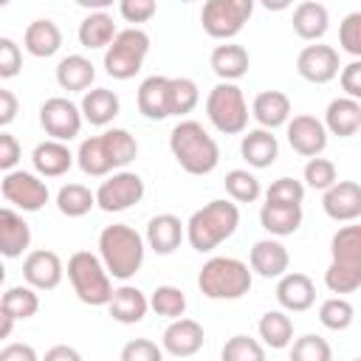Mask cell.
<instances>
[{
  "mask_svg": "<svg viewBox=\"0 0 361 361\" xmlns=\"http://www.w3.org/2000/svg\"><path fill=\"white\" fill-rule=\"evenodd\" d=\"M65 276V265L59 259L56 251L48 248H37L28 251L23 259V279L28 285H34L37 290H54Z\"/></svg>",
  "mask_w": 361,
  "mask_h": 361,
  "instance_id": "17",
  "label": "cell"
},
{
  "mask_svg": "<svg viewBox=\"0 0 361 361\" xmlns=\"http://www.w3.org/2000/svg\"><path fill=\"white\" fill-rule=\"evenodd\" d=\"M276 302L279 307L290 310V313H305L313 307L316 302V285L307 274H282L279 282H276Z\"/></svg>",
  "mask_w": 361,
  "mask_h": 361,
  "instance_id": "20",
  "label": "cell"
},
{
  "mask_svg": "<svg viewBox=\"0 0 361 361\" xmlns=\"http://www.w3.org/2000/svg\"><path fill=\"white\" fill-rule=\"evenodd\" d=\"M96 206V192H90L85 183H65L56 192V209L65 217H85Z\"/></svg>",
  "mask_w": 361,
  "mask_h": 361,
  "instance_id": "38",
  "label": "cell"
},
{
  "mask_svg": "<svg viewBox=\"0 0 361 361\" xmlns=\"http://www.w3.org/2000/svg\"><path fill=\"white\" fill-rule=\"evenodd\" d=\"M79 107H82V116H85L87 124H93V127H107V124L118 116L121 102H118V96H116L110 87H90V90H85Z\"/></svg>",
  "mask_w": 361,
  "mask_h": 361,
  "instance_id": "33",
  "label": "cell"
},
{
  "mask_svg": "<svg viewBox=\"0 0 361 361\" xmlns=\"http://www.w3.org/2000/svg\"><path fill=\"white\" fill-rule=\"evenodd\" d=\"M240 155L248 166L254 169H265L271 166L276 158H279V141L274 135V130L268 127H257V130H248L240 141Z\"/></svg>",
  "mask_w": 361,
  "mask_h": 361,
  "instance_id": "23",
  "label": "cell"
},
{
  "mask_svg": "<svg viewBox=\"0 0 361 361\" xmlns=\"http://www.w3.org/2000/svg\"><path fill=\"white\" fill-rule=\"evenodd\" d=\"M257 330H259L262 344L271 347V350H285V347L290 344V338H293V322H290V316L285 313V307H282V310H268V313H262Z\"/></svg>",
  "mask_w": 361,
  "mask_h": 361,
  "instance_id": "36",
  "label": "cell"
},
{
  "mask_svg": "<svg viewBox=\"0 0 361 361\" xmlns=\"http://www.w3.org/2000/svg\"><path fill=\"white\" fill-rule=\"evenodd\" d=\"M180 3H192V0H180Z\"/></svg>",
  "mask_w": 361,
  "mask_h": 361,
  "instance_id": "60",
  "label": "cell"
},
{
  "mask_svg": "<svg viewBox=\"0 0 361 361\" xmlns=\"http://www.w3.org/2000/svg\"><path fill=\"white\" fill-rule=\"evenodd\" d=\"M169 149H172V158L180 164V169L189 175H209L220 164L217 141L209 135V130L200 121H192V118H183L172 127Z\"/></svg>",
  "mask_w": 361,
  "mask_h": 361,
  "instance_id": "2",
  "label": "cell"
},
{
  "mask_svg": "<svg viewBox=\"0 0 361 361\" xmlns=\"http://www.w3.org/2000/svg\"><path fill=\"white\" fill-rule=\"evenodd\" d=\"M296 73L310 85H327L341 73L338 51L333 45H305L296 56Z\"/></svg>",
  "mask_w": 361,
  "mask_h": 361,
  "instance_id": "14",
  "label": "cell"
},
{
  "mask_svg": "<svg viewBox=\"0 0 361 361\" xmlns=\"http://www.w3.org/2000/svg\"><path fill=\"white\" fill-rule=\"evenodd\" d=\"M290 23H293V34L296 37H302L307 42H319L330 28V11H327V6H322L316 0H305V3H299L293 8V20Z\"/></svg>",
  "mask_w": 361,
  "mask_h": 361,
  "instance_id": "29",
  "label": "cell"
},
{
  "mask_svg": "<svg viewBox=\"0 0 361 361\" xmlns=\"http://www.w3.org/2000/svg\"><path fill=\"white\" fill-rule=\"evenodd\" d=\"M330 293H355L361 288V226H341L330 237V265L324 271Z\"/></svg>",
  "mask_w": 361,
  "mask_h": 361,
  "instance_id": "4",
  "label": "cell"
},
{
  "mask_svg": "<svg viewBox=\"0 0 361 361\" xmlns=\"http://www.w3.org/2000/svg\"><path fill=\"white\" fill-rule=\"evenodd\" d=\"M31 245V226L11 206L0 209V251L6 259L23 257Z\"/></svg>",
  "mask_w": 361,
  "mask_h": 361,
  "instance_id": "24",
  "label": "cell"
},
{
  "mask_svg": "<svg viewBox=\"0 0 361 361\" xmlns=\"http://www.w3.org/2000/svg\"><path fill=\"white\" fill-rule=\"evenodd\" d=\"M200 102V90L197 82L189 76H172L169 79V113L172 116H186L197 107Z\"/></svg>",
  "mask_w": 361,
  "mask_h": 361,
  "instance_id": "39",
  "label": "cell"
},
{
  "mask_svg": "<svg viewBox=\"0 0 361 361\" xmlns=\"http://www.w3.org/2000/svg\"><path fill=\"white\" fill-rule=\"evenodd\" d=\"M0 310L14 316L17 322H25L31 319L37 310H39V296H37V288L34 285H11L6 288L3 299H0Z\"/></svg>",
  "mask_w": 361,
  "mask_h": 361,
  "instance_id": "37",
  "label": "cell"
},
{
  "mask_svg": "<svg viewBox=\"0 0 361 361\" xmlns=\"http://www.w3.org/2000/svg\"><path fill=\"white\" fill-rule=\"evenodd\" d=\"M254 271L237 257H212L203 262L197 274V288L206 299L217 302H234L243 299L251 290Z\"/></svg>",
  "mask_w": 361,
  "mask_h": 361,
  "instance_id": "6",
  "label": "cell"
},
{
  "mask_svg": "<svg viewBox=\"0 0 361 361\" xmlns=\"http://www.w3.org/2000/svg\"><path fill=\"white\" fill-rule=\"evenodd\" d=\"M149 307L164 319H178L186 313V293L175 285H158L149 296Z\"/></svg>",
  "mask_w": 361,
  "mask_h": 361,
  "instance_id": "42",
  "label": "cell"
},
{
  "mask_svg": "<svg viewBox=\"0 0 361 361\" xmlns=\"http://www.w3.org/2000/svg\"><path fill=\"white\" fill-rule=\"evenodd\" d=\"M17 96L8 90V87H0V127H8L14 118H17Z\"/></svg>",
  "mask_w": 361,
  "mask_h": 361,
  "instance_id": "53",
  "label": "cell"
},
{
  "mask_svg": "<svg viewBox=\"0 0 361 361\" xmlns=\"http://www.w3.org/2000/svg\"><path fill=\"white\" fill-rule=\"evenodd\" d=\"M164 347H158L149 338H133L121 347V361H161Z\"/></svg>",
  "mask_w": 361,
  "mask_h": 361,
  "instance_id": "48",
  "label": "cell"
},
{
  "mask_svg": "<svg viewBox=\"0 0 361 361\" xmlns=\"http://www.w3.org/2000/svg\"><path fill=\"white\" fill-rule=\"evenodd\" d=\"M240 226V209L234 200H209L186 220V240L197 254L214 251Z\"/></svg>",
  "mask_w": 361,
  "mask_h": 361,
  "instance_id": "5",
  "label": "cell"
},
{
  "mask_svg": "<svg viewBox=\"0 0 361 361\" xmlns=\"http://www.w3.org/2000/svg\"><path fill=\"white\" fill-rule=\"evenodd\" d=\"M338 82H341V90L350 96V99H358L361 102V56L341 65V73H338Z\"/></svg>",
  "mask_w": 361,
  "mask_h": 361,
  "instance_id": "51",
  "label": "cell"
},
{
  "mask_svg": "<svg viewBox=\"0 0 361 361\" xmlns=\"http://www.w3.org/2000/svg\"><path fill=\"white\" fill-rule=\"evenodd\" d=\"M73 161H76V155L68 149L65 141H56V138H48L42 144H37L34 152H31L34 172H39L42 178H59V175H65L73 166Z\"/></svg>",
  "mask_w": 361,
  "mask_h": 361,
  "instance_id": "25",
  "label": "cell"
},
{
  "mask_svg": "<svg viewBox=\"0 0 361 361\" xmlns=\"http://www.w3.org/2000/svg\"><path fill=\"white\" fill-rule=\"evenodd\" d=\"M82 121H85L82 107L73 104V102L65 99V96H51V99H45V102L39 104V124H42V130H45L51 138H56V141H71V138H76L79 130H82Z\"/></svg>",
  "mask_w": 361,
  "mask_h": 361,
  "instance_id": "13",
  "label": "cell"
},
{
  "mask_svg": "<svg viewBox=\"0 0 361 361\" xmlns=\"http://www.w3.org/2000/svg\"><path fill=\"white\" fill-rule=\"evenodd\" d=\"M290 358L293 361H330L333 358V350H330V344L322 336L305 333V336H299L290 344Z\"/></svg>",
  "mask_w": 361,
  "mask_h": 361,
  "instance_id": "44",
  "label": "cell"
},
{
  "mask_svg": "<svg viewBox=\"0 0 361 361\" xmlns=\"http://www.w3.org/2000/svg\"><path fill=\"white\" fill-rule=\"evenodd\" d=\"M265 200L271 203H288V206H302L305 200V183L296 178H276L268 189H265Z\"/></svg>",
  "mask_w": 361,
  "mask_h": 361,
  "instance_id": "46",
  "label": "cell"
},
{
  "mask_svg": "<svg viewBox=\"0 0 361 361\" xmlns=\"http://www.w3.org/2000/svg\"><path fill=\"white\" fill-rule=\"evenodd\" d=\"M138 155V141L124 127H110L99 135H90L76 149V164L90 178H107L116 169H124Z\"/></svg>",
  "mask_w": 361,
  "mask_h": 361,
  "instance_id": "1",
  "label": "cell"
},
{
  "mask_svg": "<svg viewBox=\"0 0 361 361\" xmlns=\"http://www.w3.org/2000/svg\"><path fill=\"white\" fill-rule=\"evenodd\" d=\"M209 65H212V71H214V76H217L220 82H237V79H243V76L248 73L251 56H248V51H245L243 45L226 39L223 45H217V48L212 51Z\"/></svg>",
  "mask_w": 361,
  "mask_h": 361,
  "instance_id": "26",
  "label": "cell"
},
{
  "mask_svg": "<svg viewBox=\"0 0 361 361\" xmlns=\"http://www.w3.org/2000/svg\"><path fill=\"white\" fill-rule=\"evenodd\" d=\"M183 237H186V223H180V217H175V214H169V212L149 217L147 234H144L147 245H149L155 254H161V257L172 254V251L180 245Z\"/></svg>",
  "mask_w": 361,
  "mask_h": 361,
  "instance_id": "22",
  "label": "cell"
},
{
  "mask_svg": "<svg viewBox=\"0 0 361 361\" xmlns=\"http://www.w3.org/2000/svg\"><path fill=\"white\" fill-rule=\"evenodd\" d=\"M248 265L257 276L262 279H279L282 274H288V265H290V257H288V248L276 240V237H265V240H257L248 251Z\"/></svg>",
  "mask_w": 361,
  "mask_h": 361,
  "instance_id": "19",
  "label": "cell"
},
{
  "mask_svg": "<svg viewBox=\"0 0 361 361\" xmlns=\"http://www.w3.org/2000/svg\"><path fill=\"white\" fill-rule=\"evenodd\" d=\"M223 186H226V195L234 203H254L262 195V186H259L257 175L248 172V169H231V172H226Z\"/></svg>",
  "mask_w": 361,
  "mask_h": 361,
  "instance_id": "41",
  "label": "cell"
},
{
  "mask_svg": "<svg viewBox=\"0 0 361 361\" xmlns=\"http://www.w3.org/2000/svg\"><path fill=\"white\" fill-rule=\"evenodd\" d=\"M302 206H288V203H271L265 200L259 209V226L271 234V237H288L293 231H299L302 226Z\"/></svg>",
  "mask_w": 361,
  "mask_h": 361,
  "instance_id": "34",
  "label": "cell"
},
{
  "mask_svg": "<svg viewBox=\"0 0 361 361\" xmlns=\"http://www.w3.org/2000/svg\"><path fill=\"white\" fill-rule=\"evenodd\" d=\"M14 316H8V313H3L0 310V338H8L11 336V327H14Z\"/></svg>",
  "mask_w": 361,
  "mask_h": 361,
  "instance_id": "58",
  "label": "cell"
},
{
  "mask_svg": "<svg viewBox=\"0 0 361 361\" xmlns=\"http://www.w3.org/2000/svg\"><path fill=\"white\" fill-rule=\"evenodd\" d=\"M262 8H268V11H285V8H290L293 6V0H257Z\"/></svg>",
  "mask_w": 361,
  "mask_h": 361,
  "instance_id": "57",
  "label": "cell"
},
{
  "mask_svg": "<svg viewBox=\"0 0 361 361\" xmlns=\"http://www.w3.org/2000/svg\"><path fill=\"white\" fill-rule=\"evenodd\" d=\"M23 48L37 56V59H48L62 48V31L54 20H34L28 23L25 34H23Z\"/></svg>",
  "mask_w": 361,
  "mask_h": 361,
  "instance_id": "32",
  "label": "cell"
},
{
  "mask_svg": "<svg viewBox=\"0 0 361 361\" xmlns=\"http://www.w3.org/2000/svg\"><path fill=\"white\" fill-rule=\"evenodd\" d=\"M257 0H206L200 11V25L212 39L237 37L254 14Z\"/></svg>",
  "mask_w": 361,
  "mask_h": 361,
  "instance_id": "10",
  "label": "cell"
},
{
  "mask_svg": "<svg viewBox=\"0 0 361 361\" xmlns=\"http://www.w3.org/2000/svg\"><path fill=\"white\" fill-rule=\"evenodd\" d=\"M8 3H11V0H0V6H8Z\"/></svg>",
  "mask_w": 361,
  "mask_h": 361,
  "instance_id": "59",
  "label": "cell"
},
{
  "mask_svg": "<svg viewBox=\"0 0 361 361\" xmlns=\"http://www.w3.org/2000/svg\"><path fill=\"white\" fill-rule=\"evenodd\" d=\"M220 355H223V361H262L265 358V347L257 338L237 333L223 344Z\"/></svg>",
  "mask_w": 361,
  "mask_h": 361,
  "instance_id": "43",
  "label": "cell"
},
{
  "mask_svg": "<svg viewBox=\"0 0 361 361\" xmlns=\"http://www.w3.org/2000/svg\"><path fill=\"white\" fill-rule=\"evenodd\" d=\"M0 192L6 203L23 209V212H39L48 203V183L42 180L39 172H25V169H11L3 175Z\"/></svg>",
  "mask_w": 361,
  "mask_h": 361,
  "instance_id": "12",
  "label": "cell"
},
{
  "mask_svg": "<svg viewBox=\"0 0 361 361\" xmlns=\"http://www.w3.org/2000/svg\"><path fill=\"white\" fill-rule=\"evenodd\" d=\"M79 358H82L79 350H73L68 344H56V347H51L45 353V361H79Z\"/></svg>",
  "mask_w": 361,
  "mask_h": 361,
  "instance_id": "55",
  "label": "cell"
},
{
  "mask_svg": "<svg viewBox=\"0 0 361 361\" xmlns=\"http://www.w3.org/2000/svg\"><path fill=\"white\" fill-rule=\"evenodd\" d=\"M338 45L353 59L361 56V11H350L338 25Z\"/></svg>",
  "mask_w": 361,
  "mask_h": 361,
  "instance_id": "47",
  "label": "cell"
},
{
  "mask_svg": "<svg viewBox=\"0 0 361 361\" xmlns=\"http://www.w3.org/2000/svg\"><path fill=\"white\" fill-rule=\"evenodd\" d=\"M118 34L113 17L107 11H90L82 23H79V45L87 48V51H96V48H107L113 42V37Z\"/></svg>",
  "mask_w": 361,
  "mask_h": 361,
  "instance_id": "35",
  "label": "cell"
},
{
  "mask_svg": "<svg viewBox=\"0 0 361 361\" xmlns=\"http://www.w3.org/2000/svg\"><path fill=\"white\" fill-rule=\"evenodd\" d=\"M65 274H68L71 288H73V293L82 305H90V307L110 305L116 288H113V276H110V271H107V265L102 262L99 254L73 251L68 257Z\"/></svg>",
  "mask_w": 361,
  "mask_h": 361,
  "instance_id": "7",
  "label": "cell"
},
{
  "mask_svg": "<svg viewBox=\"0 0 361 361\" xmlns=\"http://www.w3.org/2000/svg\"><path fill=\"white\" fill-rule=\"evenodd\" d=\"M251 116L257 118L259 127H268V130L285 127L290 121V99H288V93H282V90L257 93L254 102H251Z\"/></svg>",
  "mask_w": 361,
  "mask_h": 361,
  "instance_id": "27",
  "label": "cell"
},
{
  "mask_svg": "<svg viewBox=\"0 0 361 361\" xmlns=\"http://www.w3.org/2000/svg\"><path fill=\"white\" fill-rule=\"evenodd\" d=\"M144 243L147 240L127 223H113V226L102 228V234H99V257L107 265L113 279L127 282L141 271L144 251H147Z\"/></svg>",
  "mask_w": 361,
  "mask_h": 361,
  "instance_id": "3",
  "label": "cell"
},
{
  "mask_svg": "<svg viewBox=\"0 0 361 361\" xmlns=\"http://www.w3.org/2000/svg\"><path fill=\"white\" fill-rule=\"evenodd\" d=\"M203 338H206V333H203L200 322L178 316V319H169V324L161 336V347L172 358H189L203 347Z\"/></svg>",
  "mask_w": 361,
  "mask_h": 361,
  "instance_id": "16",
  "label": "cell"
},
{
  "mask_svg": "<svg viewBox=\"0 0 361 361\" xmlns=\"http://www.w3.org/2000/svg\"><path fill=\"white\" fill-rule=\"evenodd\" d=\"M147 54H149V34L138 25L121 28L113 37V42L104 48V71L107 76L127 82L141 71Z\"/></svg>",
  "mask_w": 361,
  "mask_h": 361,
  "instance_id": "8",
  "label": "cell"
},
{
  "mask_svg": "<svg viewBox=\"0 0 361 361\" xmlns=\"http://www.w3.org/2000/svg\"><path fill=\"white\" fill-rule=\"evenodd\" d=\"M285 135H288V144L296 155L302 158H313V155H322L324 147H327V127L324 121H319L316 116H293L288 124H285Z\"/></svg>",
  "mask_w": 361,
  "mask_h": 361,
  "instance_id": "15",
  "label": "cell"
},
{
  "mask_svg": "<svg viewBox=\"0 0 361 361\" xmlns=\"http://www.w3.org/2000/svg\"><path fill=\"white\" fill-rule=\"evenodd\" d=\"M76 6H82V8H87V11H107L113 3H118V0H73Z\"/></svg>",
  "mask_w": 361,
  "mask_h": 361,
  "instance_id": "56",
  "label": "cell"
},
{
  "mask_svg": "<svg viewBox=\"0 0 361 361\" xmlns=\"http://www.w3.org/2000/svg\"><path fill=\"white\" fill-rule=\"evenodd\" d=\"M0 361H37V350L31 344H6L0 350Z\"/></svg>",
  "mask_w": 361,
  "mask_h": 361,
  "instance_id": "54",
  "label": "cell"
},
{
  "mask_svg": "<svg viewBox=\"0 0 361 361\" xmlns=\"http://www.w3.org/2000/svg\"><path fill=\"white\" fill-rule=\"evenodd\" d=\"M305 183L310 186V189H319V192H324V189H330L336 180H338V172H336V164L330 161V158H322V155H313L307 164H305Z\"/></svg>",
  "mask_w": 361,
  "mask_h": 361,
  "instance_id": "45",
  "label": "cell"
},
{
  "mask_svg": "<svg viewBox=\"0 0 361 361\" xmlns=\"http://www.w3.org/2000/svg\"><path fill=\"white\" fill-rule=\"evenodd\" d=\"M169 79L172 76H147L141 85H138V93H135V104H138V113L149 121H164L169 118Z\"/></svg>",
  "mask_w": 361,
  "mask_h": 361,
  "instance_id": "21",
  "label": "cell"
},
{
  "mask_svg": "<svg viewBox=\"0 0 361 361\" xmlns=\"http://www.w3.org/2000/svg\"><path fill=\"white\" fill-rule=\"evenodd\" d=\"M110 316L118 322V324H138L147 310H149V299L144 296V290H138L135 285H121L113 290V299H110Z\"/></svg>",
  "mask_w": 361,
  "mask_h": 361,
  "instance_id": "31",
  "label": "cell"
},
{
  "mask_svg": "<svg viewBox=\"0 0 361 361\" xmlns=\"http://www.w3.org/2000/svg\"><path fill=\"white\" fill-rule=\"evenodd\" d=\"M206 116L212 127L223 135L245 133L248 127V104L243 90L234 82H217L206 96Z\"/></svg>",
  "mask_w": 361,
  "mask_h": 361,
  "instance_id": "9",
  "label": "cell"
},
{
  "mask_svg": "<svg viewBox=\"0 0 361 361\" xmlns=\"http://www.w3.org/2000/svg\"><path fill=\"white\" fill-rule=\"evenodd\" d=\"M93 79H96V68L82 54H68L56 65V85L62 90H68V93H85V90H90Z\"/></svg>",
  "mask_w": 361,
  "mask_h": 361,
  "instance_id": "30",
  "label": "cell"
},
{
  "mask_svg": "<svg viewBox=\"0 0 361 361\" xmlns=\"http://www.w3.org/2000/svg\"><path fill=\"white\" fill-rule=\"evenodd\" d=\"M20 158H23L20 141H17L11 133L3 130V133H0V169H3V172H11Z\"/></svg>",
  "mask_w": 361,
  "mask_h": 361,
  "instance_id": "52",
  "label": "cell"
},
{
  "mask_svg": "<svg viewBox=\"0 0 361 361\" xmlns=\"http://www.w3.org/2000/svg\"><path fill=\"white\" fill-rule=\"evenodd\" d=\"M23 68V51L11 37H0V79L17 76Z\"/></svg>",
  "mask_w": 361,
  "mask_h": 361,
  "instance_id": "50",
  "label": "cell"
},
{
  "mask_svg": "<svg viewBox=\"0 0 361 361\" xmlns=\"http://www.w3.org/2000/svg\"><path fill=\"white\" fill-rule=\"evenodd\" d=\"M353 319H355L353 302L344 299V296H338V293L330 296V299H324V302L319 305V322H322L327 330L341 333V330H347V327L353 324Z\"/></svg>",
  "mask_w": 361,
  "mask_h": 361,
  "instance_id": "40",
  "label": "cell"
},
{
  "mask_svg": "<svg viewBox=\"0 0 361 361\" xmlns=\"http://www.w3.org/2000/svg\"><path fill=\"white\" fill-rule=\"evenodd\" d=\"M141 197H144V180L138 172H130V169H116L96 189V206L107 214L124 212L141 203Z\"/></svg>",
  "mask_w": 361,
  "mask_h": 361,
  "instance_id": "11",
  "label": "cell"
},
{
  "mask_svg": "<svg viewBox=\"0 0 361 361\" xmlns=\"http://www.w3.org/2000/svg\"><path fill=\"white\" fill-rule=\"evenodd\" d=\"M324 127L330 135H338V138L355 135L361 130V102L350 96L333 99L324 110Z\"/></svg>",
  "mask_w": 361,
  "mask_h": 361,
  "instance_id": "28",
  "label": "cell"
},
{
  "mask_svg": "<svg viewBox=\"0 0 361 361\" xmlns=\"http://www.w3.org/2000/svg\"><path fill=\"white\" fill-rule=\"evenodd\" d=\"M155 11H158V0H118V14L133 25L149 23Z\"/></svg>",
  "mask_w": 361,
  "mask_h": 361,
  "instance_id": "49",
  "label": "cell"
},
{
  "mask_svg": "<svg viewBox=\"0 0 361 361\" xmlns=\"http://www.w3.org/2000/svg\"><path fill=\"white\" fill-rule=\"evenodd\" d=\"M322 209L336 223H353L361 217V183L355 180H336L330 189H324Z\"/></svg>",
  "mask_w": 361,
  "mask_h": 361,
  "instance_id": "18",
  "label": "cell"
}]
</instances>
